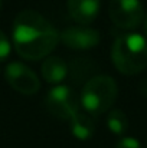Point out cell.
Returning <instances> with one entry per match:
<instances>
[{
	"instance_id": "obj_1",
	"label": "cell",
	"mask_w": 147,
	"mask_h": 148,
	"mask_svg": "<svg viewBox=\"0 0 147 148\" xmlns=\"http://www.w3.org/2000/svg\"><path fill=\"white\" fill-rule=\"evenodd\" d=\"M59 40L58 30L41 13L20 12L13 22V46L19 56L28 60L46 58Z\"/></svg>"
},
{
	"instance_id": "obj_2",
	"label": "cell",
	"mask_w": 147,
	"mask_h": 148,
	"mask_svg": "<svg viewBox=\"0 0 147 148\" xmlns=\"http://www.w3.org/2000/svg\"><path fill=\"white\" fill-rule=\"evenodd\" d=\"M111 59L120 73H140L147 66V39L139 33L120 35L112 43Z\"/></svg>"
},
{
	"instance_id": "obj_3",
	"label": "cell",
	"mask_w": 147,
	"mask_h": 148,
	"mask_svg": "<svg viewBox=\"0 0 147 148\" xmlns=\"http://www.w3.org/2000/svg\"><path fill=\"white\" fill-rule=\"evenodd\" d=\"M118 88L115 81L107 75H98L91 78L82 88L81 92V105L84 111L90 115L98 116L107 112L115 102Z\"/></svg>"
},
{
	"instance_id": "obj_4",
	"label": "cell",
	"mask_w": 147,
	"mask_h": 148,
	"mask_svg": "<svg viewBox=\"0 0 147 148\" xmlns=\"http://www.w3.org/2000/svg\"><path fill=\"white\" fill-rule=\"evenodd\" d=\"M108 14L117 27L126 30L137 29L144 20V9L140 0H111Z\"/></svg>"
},
{
	"instance_id": "obj_5",
	"label": "cell",
	"mask_w": 147,
	"mask_h": 148,
	"mask_svg": "<svg viewBox=\"0 0 147 148\" xmlns=\"http://www.w3.org/2000/svg\"><path fill=\"white\" fill-rule=\"evenodd\" d=\"M45 105L49 114L66 121H69L74 116V114L79 109L75 92L65 85H58L53 89H50L45 99Z\"/></svg>"
},
{
	"instance_id": "obj_6",
	"label": "cell",
	"mask_w": 147,
	"mask_h": 148,
	"mask_svg": "<svg viewBox=\"0 0 147 148\" xmlns=\"http://www.w3.org/2000/svg\"><path fill=\"white\" fill-rule=\"evenodd\" d=\"M4 76L9 85L23 95H33L41 88V82L36 73L20 62L9 63L4 71Z\"/></svg>"
},
{
	"instance_id": "obj_7",
	"label": "cell",
	"mask_w": 147,
	"mask_h": 148,
	"mask_svg": "<svg viewBox=\"0 0 147 148\" xmlns=\"http://www.w3.org/2000/svg\"><path fill=\"white\" fill-rule=\"evenodd\" d=\"M59 39L63 42L65 46L75 50H87L95 48L99 43V32L88 27V26H72L65 29L61 35Z\"/></svg>"
},
{
	"instance_id": "obj_8",
	"label": "cell",
	"mask_w": 147,
	"mask_h": 148,
	"mask_svg": "<svg viewBox=\"0 0 147 148\" xmlns=\"http://www.w3.org/2000/svg\"><path fill=\"white\" fill-rule=\"evenodd\" d=\"M69 16L81 26L92 23L99 12V0H68Z\"/></svg>"
},
{
	"instance_id": "obj_9",
	"label": "cell",
	"mask_w": 147,
	"mask_h": 148,
	"mask_svg": "<svg viewBox=\"0 0 147 148\" xmlns=\"http://www.w3.org/2000/svg\"><path fill=\"white\" fill-rule=\"evenodd\" d=\"M69 124H71V131H72L74 137L81 140V141L90 140L95 132L94 116L90 115L87 111L78 109L74 114V116L69 119Z\"/></svg>"
},
{
	"instance_id": "obj_10",
	"label": "cell",
	"mask_w": 147,
	"mask_h": 148,
	"mask_svg": "<svg viewBox=\"0 0 147 148\" xmlns=\"http://www.w3.org/2000/svg\"><path fill=\"white\" fill-rule=\"evenodd\" d=\"M66 75H68V65L63 59L58 56L46 58L45 62L42 63V76L49 84L58 85L66 78Z\"/></svg>"
},
{
	"instance_id": "obj_11",
	"label": "cell",
	"mask_w": 147,
	"mask_h": 148,
	"mask_svg": "<svg viewBox=\"0 0 147 148\" xmlns=\"http://www.w3.org/2000/svg\"><path fill=\"white\" fill-rule=\"evenodd\" d=\"M107 127L108 130L115 134V135H123L126 134L127 128H128V119L127 115L121 111V109H112L108 116H107Z\"/></svg>"
},
{
	"instance_id": "obj_12",
	"label": "cell",
	"mask_w": 147,
	"mask_h": 148,
	"mask_svg": "<svg viewBox=\"0 0 147 148\" xmlns=\"http://www.w3.org/2000/svg\"><path fill=\"white\" fill-rule=\"evenodd\" d=\"M10 50H12V45H10L9 38L4 35V32L0 30V62L9 58Z\"/></svg>"
},
{
	"instance_id": "obj_13",
	"label": "cell",
	"mask_w": 147,
	"mask_h": 148,
	"mask_svg": "<svg viewBox=\"0 0 147 148\" xmlns=\"http://www.w3.org/2000/svg\"><path fill=\"white\" fill-rule=\"evenodd\" d=\"M115 148H143V147H141V144H140L136 138L124 137V138H121V140L117 143Z\"/></svg>"
},
{
	"instance_id": "obj_14",
	"label": "cell",
	"mask_w": 147,
	"mask_h": 148,
	"mask_svg": "<svg viewBox=\"0 0 147 148\" xmlns=\"http://www.w3.org/2000/svg\"><path fill=\"white\" fill-rule=\"evenodd\" d=\"M144 32H146V36H147V16L144 19Z\"/></svg>"
},
{
	"instance_id": "obj_15",
	"label": "cell",
	"mask_w": 147,
	"mask_h": 148,
	"mask_svg": "<svg viewBox=\"0 0 147 148\" xmlns=\"http://www.w3.org/2000/svg\"><path fill=\"white\" fill-rule=\"evenodd\" d=\"M0 9H1V0H0Z\"/></svg>"
}]
</instances>
